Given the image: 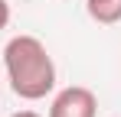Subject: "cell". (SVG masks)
Masks as SVG:
<instances>
[{
    "mask_svg": "<svg viewBox=\"0 0 121 117\" xmlns=\"http://www.w3.org/2000/svg\"><path fill=\"white\" fill-rule=\"evenodd\" d=\"M3 72L13 94L23 101H43L56 88V62L49 49L26 33L13 36L3 46Z\"/></svg>",
    "mask_w": 121,
    "mask_h": 117,
    "instance_id": "obj_1",
    "label": "cell"
},
{
    "mask_svg": "<svg viewBox=\"0 0 121 117\" xmlns=\"http://www.w3.org/2000/svg\"><path fill=\"white\" fill-rule=\"evenodd\" d=\"M98 114V98L85 85H69L52 98L46 117H95Z\"/></svg>",
    "mask_w": 121,
    "mask_h": 117,
    "instance_id": "obj_2",
    "label": "cell"
},
{
    "mask_svg": "<svg viewBox=\"0 0 121 117\" xmlns=\"http://www.w3.org/2000/svg\"><path fill=\"white\" fill-rule=\"evenodd\" d=\"M88 16L101 26H115L121 23V0H85Z\"/></svg>",
    "mask_w": 121,
    "mask_h": 117,
    "instance_id": "obj_3",
    "label": "cell"
},
{
    "mask_svg": "<svg viewBox=\"0 0 121 117\" xmlns=\"http://www.w3.org/2000/svg\"><path fill=\"white\" fill-rule=\"evenodd\" d=\"M7 23H10V3H7V0H0V33L7 29Z\"/></svg>",
    "mask_w": 121,
    "mask_h": 117,
    "instance_id": "obj_4",
    "label": "cell"
},
{
    "mask_svg": "<svg viewBox=\"0 0 121 117\" xmlns=\"http://www.w3.org/2000/svg\"><path fill=\"white\" fill-rule=\"evenodd\" d=\"M10 117H43V114H36V111H17V114H10Z\"/></svg>",
    "mask_w": 121,
    "mask_h": 117,
    "instance_id": "obj_5",
    "label": "cell"
}]
</instances>
